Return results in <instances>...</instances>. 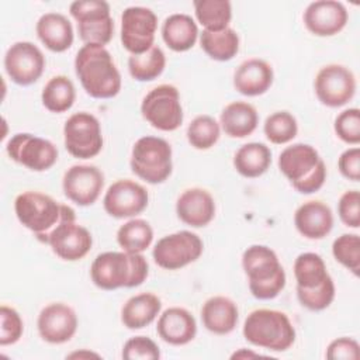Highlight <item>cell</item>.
<instances>
[{
	"label": "cell",
	"instance_id": "obj_1",
	"mask_svg": "<svg viewBox=\"0 0 360 360\" xmlns=\"http://www.w3.org/2000/svg\"><path fill=\"white\" fill-rule=\"evenodd\" d=\"M75 72L84 91L94 98H111L121 90L120 70L105 46L84 44L76 53Z\"/></svg>",
	"mask_w": 360,
	"mask_h": 360
},
{
	"label": "cell",
	"instance_id": "obj_2",
	"mask_svg": "<svg viewBox=\"0 0 360 360\" xmlns=\"http://www.w3.org/2000/svg\"><path fill=\"white\" fill-rule=\"evenodd\" d=\"M14 211L17 219L44 243L60 224L76 219L75 210L68 204H62L48 194L31 190L15 197Z\"/></svg>",
	"mask_w": 360,
	"mask_h": 360
},
{
	"label": "cell",
	"instance_id": "obj_3",
	"mask_svg": "<svg viewBox=\"0 0 360 360\" xmlns=\"http://www.w3.org/2000/svg\"><path fill=\"white\" fill-rule=\"evenodd\" d=\"M149 273V264L142 253L104 252L96 256L90 267L94 285L101 290L132 288L141 285Z\"/></svg>",
	"mask_w": 360,
	"mask_h": 360
},
{
	"label": "cell",
	"instance_id": "obj_4",
	"mask_svg": "<svg viewBox=\"0 0 360 360\" xmlns=\"http://www.w3.org/2000/svg\"><path fill=\"white\" fill-rule=\"evenodd\" d=\"M249 290L257 300H273L285 287V271L277 253L266 245H252L242 255Z\"/></svg>",
	"mask_w": 360,
	"mask_h": 360
},
{
	"label": "cell",
	"instance_id": "obj_5",
	"mask_svg": "<svg viewBox=\"0 0 360 360\" xmlns=\"http://www.w3.org/2000/svg\"><path fill=\"white\" fill-rule=\"evenodd\" d=\"M278 169L301 194L318 191L326 180V165L308 143H294L281 150Z\"/></svg>",
	"mask_w": 360,
	"mask_h": 360
},
{
	"label": "cell",
	"instance_id": "obj_6",
	"mask_svg": "<svg viewBox=\"0 0 360 360\" xmlns=\"http://www.w3.org/2000/svg\"><path fill=\"white\" fill-rule=\"evenodd\" d=\"M242 333L253 346L273 352H284L295 342V329L290 318L277 309L252 311L243 322Z\"/></svg>",
	"mask_w": 360,
	"mask_h": 360
},
{
	"label": "cell",
	"instance_id": "obj_7",
	"mask_svg": "<svg viewBox=\"0 0 360 360\" xmlns=\"http://www.w3.org/2000/svg\"><path fill=\"white\" fill-rule=\"evenodd\" d=\"M132 172L149 184H159L169 179L173 169L172 146L159 136L139 138L131 152L129 160Z\"/></svg>",
	"mask_w": 360,
	"mask_h": 360
},
{
	"label": "cell",
	"instance_id": "obj_8",
	"mask_svg": "<svg viewBox=\"0 0 360 360\" xmlns=\"http://www.w3.org/2000/svg\"><path fill=\"white\" fill-rule=\"evenodd\" d=\"M77 22L79 37L84 44L105 46L114 35L110 4L104 0H76L69 6Z\"/></svg>",
	"mask_w": 360,
	"mask_h": 360
},
{
	"label": "cell",
	"instance_id": "obj_9",
	"mask_svg": "<svg viewBox=\"0 0 360 360\" xmlns=\"http://www.w3.org/2000/svg\"><path fill=\"white\" fill-rule=\"evenodd\" d=\"M142 117L156 129L170 132L183 124V107L180 94L173 84L153 87L141 103Z\"/></svg>",
	"mask_w": 360,
	"mask_h": 360
},
{
	"label": "cell",
	"instance_id": "obj_10",
	"mask_svg": "<svg viewBox=\"0 0 360 360\" xmlns=\"http://www.w3.org/2000/svg\"><path fill=\"white\" fill-rule=\"evenodd\" d=\"M63 141L66 150L77 159L97 156L104 142L100 121L86 111L72 114L63 125Z\"/></svg>",
	"mask_w": 360,
	"mask_h": 360
},
{
	"label": "cell",
	"instance_id": "obj_11",
	"mask_svg": "<svg viewBox=\"0 0 360 360\" xmlns=\"http://www.w3.org/2000/svg\"><path fill=\"white\" fill-rule=\"evenodd\" d=\"M204 250L201 238L191 231H177L158 240L152 250L155 263L165 270H179L195 262Z\"/></svg>",
	"mask_w": 360,
	"mask_h": 360
},
{
	"label": "cell",
	"instance_id": "obj_12",
	"mask_svg": "<svg viewBox=\"0 0 360 360\" xmlns=\"http://www.w3.org/2000/svg\"><path fill=\"white\" fill-rule=\"evenodd\" d=\"M6 150L11 160L34 172H45L58 160V148L49 139L28 132L13 135Z\"/></svg>",
	"mask_w": 360,
	"mask_h": 360
},
{
	"label": "cell",
	"instance_id": "obj_13",
	"mask_svg": "<svg viewBox=\"0 0 360 360\" xmlns=\"http://www.w3.org/2000/svg\"><path fill=\"white\" fill-rule=\"evenodd\" d=\"M158 30L156 14L142 6H131L121 15V42L131 55H139L153 46Z\"/></svg>",
	"mask_w": 360,
	"mask_h": 360
},
{
	"label": "cell",
	"instance_id": "obj_14",
	"mask_svg": "<svg viewBox=\"0 0 360 360\" xmlns=\"http://www.w3.org/2000/svg\"><path fill=\"white\" fill-rule=\"evenodd\" d=\"M318 100L330 108L347 104L356 93V77L353 72L339 63H329L319 69L314 80Z\"/></svg>",
	"mask_w": 360,
	"mask_h": 360
},
{
	"label": "cell",
	"instance_id": "obj_15",
	"mask_svg": "<svg viewBox=\"0 0 360 360\" xmlns=\"http://www.w3.org/2000/svg\"><path fill=\"white\" fill-rule=\"evenodd\" d=\"M4 69L15 84L30 86L42 76L45 56L35 44L18 41L7 49L4 55Z\"/></svg>",
	"mask_w": 360,
	"mask_h": 360
},
{
	"label": "cell",
	"instance_id": "obj_16",
	"mask_svg": "<svg viewBox=\"0 0 360 360\" xmlns=\"http://www.w3.org/2000/svg\"><path fill=\"white\" fill-rule=\"evenodd\" d=\"M149 202L146 188L129 179L114 181L103 198L104 210L114 218H132L141 214Z\"/></svg>",
	"mask_w": 360,
	"mask_h": 360
},
{
	"label": "cell",
	"instance_id": "obj_17",
	"mask_svg": "<svg viewBox=\"0 0 360 360\" xmlns=\"http://www.w3.org/2000/svg\"><path fill=\"white\" fill-rule=\"evenodd\" d=\"M104 187V174L94 165H73L62 180L65 195L80 207L91 205L97 201Z\"/></svg>",
	"mask_w": 360,
	"mask_h": 360
},
{
	"label": "cell",
	"instance_id": "obj_18",
	"mask_svg": "<svg viewBox=\"0 0 360 360\" xmlns=\"http://www.w3.org/2000/svg\"><path fill=\"white\" fill-rule=\"evenodd\" d=\"M37 326L42 340L60 345L75 336L77 330V315L68 304L52 302L41 309Z\"/></svg>",
	"mask_w": 360,
	"mask_h": 360
},
{
	"label": "cell",
	"instance_id": "obj_19",
	"mask_svg": "<svg viewBox=\"0 0 360 360\" xmlns=\"http://www.w3.org/2000/svg\"><path fill=\"white\" fill-rule=\"evenodd\" d=\"M46 245L52 252L66 262L83 259L93 246V236L87 228L75 221H66L55 228L48 236Z\"/></svg>",
	"mask_w": 360,
	"mask_h": 360
},
{
	"label": "cell",
	"instance_id": "obj_20",
	"mask_svg": "<svg viewBox=\"0 0 360 360\" xmlns=\"http://www.w3.org/2000/svg\"><path fill=\"white\" fill-rule=\"evenodd\" d=\"M302 18L304 25L311 34L316 37H332L346 27L349 13L340 1L318 0L307 6Z\"/></svg>",
	"mask_w": 360,
	"mask_h": 360
},
{
	"label": "cell",
	"instance_id": "obj_21",
	"mask_svg": "<svg viewBox=\"0 0 360 360\" xmlns=\"http://www.w3.org/2000/svg\"><path fill=\"white\" fill-rule=\"evenodd\" d=\"M176 214L186 225L193 228L205 226L215 217L214 197L201 187L187 188L176 201Z\"/></svg>",
	"mask_w": 360,
	"mask_h": 360
},
{
	"label": "cell",
	"instance_id": "obj_22",
	"mask_svg": "<svg viewBox=\"0 0 360 360\" xmlns=\"http://www.w3.org/2000/svg\"><path fill=\"white\" fill-rule=\"evenodd\" d=\"M156 332L163 342L173 346H183L195 338L197 322L186 308L170 307L160 314Z\"/></svg>",
	"mask_w": 360,
	"mask_h": 360
},
{
	"label": "cell",
	"instance_id": "obj_23",
	"mask_svg": "<svg viewBox=\"0 0 360 360\" xmlns=\"http://www.w3.org/2000/svg\"><path fill=\"white\" fill-rule=\"evenodd\" d=\"M274 73L269 62L250 58L243 60L233 73V87L238 93L255 97L266 93L273 84Z\"/></svg>",
	"mask_w": 360,
	"mask_h": 360
},
{
	"label": "cell",
	"instance_id": "obj_24",
	"mask_svg": "<svg viewBox=\"0 0 360 360\" xmlns=\"http://www.w3.org/2000/svg\"><path fill=\"white\" fill-rule=\"evenodd\" d=\"M294 225L304 238L322 239L333 228L332 210L319 200L307 201L295 210Z\"/></svg>",
	"mask_w": 360,
	"mask_h": 360
},
{
	"label": "cell",
	"instance_id": "obj_25",
	"mask_svg": "<svg viewBox=\"0 0 360 360\" xmlns=\"http://www.w3.org/2000/svg\"><path fill=\"white\" fill-rule=\"evenodd\" d=\"M39 41L52 52H65L73 44V27L66 15L49 11L42 14L35 25Z\"/></svg>",
	"mask_w": 360,
	"mask_h": 360
},
{
	"label": "cell",
	"instance_id": "obj_26",
	"mask_svg": "<svg viewBox=\"0 0 360 360\" xmlns=\"http://www.w3.org/2000/svg\"><path fill=\"white\" fill-rule=\"evenodd\" d=\"M239 319V309L235 301L224 295L208 298L201 308V321L207 330L215 335L231 333Z\"/></svg>",
	"mask_w": 360,
	"mask_h": 360
},
{
	"label": "cell",
	"instance_id": "obj_27",
	"mask_svg": "<svg viewBox=\"0 0 360 360\" xmlns=\"http://www.w3.org/2000/svg\"><path fill=\"white\" fill-rule=\"evenodd\" d=\"M259 124L256 108L246 101H232L224 107L219 125L231 138H246L255 132Z\"/></svg>",
	"mask_w": 360,
	"mask_h": 360
},
{
	"label": "cell",
	"instance_id": "obj_28",
	"mask_svg": "<svg viewBox=\"0 0 360 360\" xmlns=\"http://www.w3.org/2000/svg\"><path fill=\"white\" fill-rule=\"evenodd\" d=\"M162 309V301L153 292L132 295L121 308V322L128 329H142L150 325Z\"/></svg>",
	"mask_w": 360,
	"mask_h": 360
},
{
	"label": "cell",
	"instance_id": "obj_29",
	"mask_svg": "<svg viewBox=\"0 0 360 360\" xmlns=\"http://www.w3.org/2000/svg\"><path fill=\"white\" fill-rule=\"evenodd\" d=\"M162 38L172 51L186 52L194 46L198 38L197 22L188 14H172L163 21Z\"/></svg>",
	"mask_w": 360,
	"mask_h": 360
},
{
	"label": "cell",
	"instance_id": "obj_30",
	"mask_svg": "<svg viewBox=\"0 0 360 360\" xmlns=\"http://www.w3.org/2000/svg\"><path fill=\"white\" fill-rule=\"evenodd\" d=\"M271 165V150L262 142L242 145L233 155L235 170L248 179H255L267 172Z\"/></svg>",
	"mask_w": 360,
	"mask_h": 360
},
{
	"label": "cell",
	"instance_id": "obj_31",
	"mask_svg": "<svg viewBox=\"0 0 360 360\" xmlns=\"http://www.w3.org/2000/svg\"><path fill=\"white\" fill-rule=\"evenodd\" d=\"M200 45L211 59L226 62L239 51V35L231 27L221 31L202 30L200 34Z\"/></svg>",
	"mask_w": 360,
	"mask_h": 360
},
{
	"label": "cell",
	"instance_id": "obj_32",
	"mask_svg": "<svg viewBox=\"0 0 360 360\" xmlns=\"http://www.w3.org/2000/svg\"><path fill=\"white\" fill-rule=\"evenodd\" d=\"M76 98V89L73 82L65 75L51 77L42 89L41 100L51 112H65L72 108Z\"/></svg>",
	"mask_w": 360,
	"mask_h": 360
},
{
	"label": "cell",
	"instance_id": "obj_33",
	"mask_svg": "<svg viewBox=\"0 0 360 360\" xmlns=\"http://www.w3.org/2000/svg\"><path fill=\"white\" fill-rule=\"evenodd\" d=\"M153 240V229L146 219L132 218L117 231V242L124 252L142 253Z\"/></svg>",
	"mask_w": 360,
	"mask_h": 360
},
{
	"label": "cell",
	"instance_id": "obj_34",
	"mask_svg": "<svg viewBox=\"0 0 360 360\" xmlns=\"http://www.w3.org/2000/svg\"><path fill=\"white\" fill-rule=\"evenodd\" d=\"M197 21L207 31H221L229 27L232 6L228 0H194Z\"/></svg>",
	"mask_w": 360,
	"mask_h": 360
},
{
	"label": "cell",
	"instance_id": "obj_35",
	"mask_svg": "<svg viewBox=\"0 0 360 360\" xmlns=\"http://www.w3.org/2000/svg\"><path fill=\"white\" fill-rule=\"evenodd\" d=\"M166 66V55L158 45L143 53L128 58L129 75L138 82H150L159 77Z\"/></svg>",
	"mask_w": 360,
	"mask_h": 360
},
{
	"label": "cell",
	"instance_id": "obj_36",
	"mask_svg": "<svg viewBox=\"0 0 360 360\" xmlns=\"http://www.w3.org/2000/svg\"><path fill=\"white\" fill-rule=\"evenodd\" d=\"M292 270L297 287L301 288H314L330 276L326 270L323 259L314 252H305L298 255L294 262Z\"/></svg>",
	"mask_w": 360,
	"mask_h": 360
},
{
	"label": "cell",
	"instance_id": "obj_37",
	"mask_svg": "<svg viewBox=\"0 0 360 360\" xmlns=\"http://www.w3.org/2000/svg\"><path fill=\"white\" fill-rule=\"evenodd\" d=\"M187 141L188 143L198 149L205 150L212 148L221 135V125L218 121L207 114L197 115L187 127Z\"/></svg>",
	"mask_w": 360,
	"mask_h": 360
},
{
	"label": "cell",
	"instance_id": "obj_38",
	"mask_svg": "<svg viewBox=\"0 0 360 360\" xmlns=\"http://www.w3.org/2000/svg\"><path fill=\"white\" fill-rule=\"evenodd\" d=\"M263 132L271 143L283 145L297 136L298 122L291 112L276 111L266 118Z\"/></svg>",
	"mask_w": 360,
	"mask_h": 360
},
{
	"label": "cell",
	"instance_id": "obj_39",
	"mask_svg": "<svg viewBox=\"0 0 360 360\" xmlns=\"http://www.w3.org/2000/svg\"><path fill=\"white\" fill-rule=\"evenodd\" d=\"M332 255L354 276L360 270V238L357 233H343L332 243Z\"/></svg>",
	"mask_w": 360,
	"mask_h": 360
},
{
	"label": "cell",
	"instance_id": "obj_40",
	"mask_svg": "<svg viewBox=\"0 0 360 360\" xmlns=\"http://www.w3.org/2000/svg\"><path fill=\"white\" fill-rule=\"evenodd\" d=\"M335 283L330 276L314 288L297 287V298L300 304L309 311H322L328 308L335 300Z\"/></svg>",
	"mask_w": 360,
	"mask_h": 360
},
{
	"label": "cell",
	"instance_id": "obj_41",
	"mask_svg": "<svg viewBox=\"0 0 360 360\" xmlns=\"http://www.w3.org/2000/svg\"><path fill=\"white\" fill-rule=\"evenodd\" d=\"M24 332V322L20 314L8 305L0 307V345L8 346L20 340Z\"/></svg>",
	"mask_w": 360,
	"mask_h": 360
},
{
	"label": "cell",
	"instance_id": "obj_42",
	"mask_svg": "<svg viewBox=\"0 0 360 360\" xmlns=\"http://www.w3.org/2000/svg\"><path fill=\"white\" fill-rule=\"evenodd\" d=\"M333 128L343 142L357 145L360 142V110L356 107L343 110L335 118Z\"/></svg>",
	"mask_w": 360,
	"mask_h": 360
},
{
	"label": "cell",
	"instance_id": "obj_43",
	"mask_svg": "<svg viewBox=\"0 0 360 360\" xmlns=\"http://www.w3.org/2000/svg\"><path fill=\"white\" fill-rule=\"evenodd\" d=\"M121 356L125 360H156L160 357V350L150 338L134 336L124 343Z\"/></svg>",
	"mask_w": 360,
	"mask_h": 360
},
{
	"label": "cell",
	"instance_id": "obj_44",
	"mask_svg": "<svg viewBox=\"0 0 360 360\" xmlns=\"http://www.w3.org/2000/svg\"><path fill=\"white\" fill-rule=\"evenodd\" d=\"M340 221L349 228L360 226V193L357 190L345 191L338 202Z\"/></svg>",
	"mask_w": 360,
	"mask_h": 360
},
{
	"label": "cell",
	"instance_id": "obj_45",
	"mask_svg": "<svg viewBox=\"0 0 360 360\" xmlns=\"http://www.w3.org/2000/svg\"><path fill=\"white\" fill-rule=\"evenodd\" d=\"M360 346L356 339L338 338L332 340L326 347V359L329 360H359Z\"/></svg>",
	"mask_w": 360,
	"mask_h": 360
},
{
	"label": "cell",
	"instance_id": "obj_46",
	"mask_svg": "<svg viewBox=\"0 0 360 360\" xmlns=\"http://www.w3.org/2000/svg\"><path fill=\"white\" fill-rule=\"evenodd\" d=\"M338 167L343 177L359 181L360 180V149L357 146L349 148L338 159Z\"/></svg>",
	"mask_w": 360,
	"mask_h": 360
},
{
	"label": "cell",
	"instance_id": "obj_47",
	"mask_svg": "<svg viewBox=\"0 0 360 360\" xmlns=\"http://www.w3.org/2000/svg\"><path fill=\"white\" fill-rule=\"evenodd\" d=\"M69 359H89V357H96V359H100V354L97 353H93V352H89V350H80V352H75V353H70L68 354Z\"/></svg>",
	"mask_w": 360,
	"mask_h": 360
},
{
	"label": "cell",
	"instance_id": "obj_48",
	"mask_svg": "<svg viewBox=\"0 0 360 360\" xmlns=\"http://www.w3.org/2000/svg\"><path fill=\"white\" fill-rule=\"evenodd\" d=\"M257 356H260V354H257V353H253V352H250V350H245V349H240L239 352H235L231 357L232 359H240V357H257Z\"/></svg>",
	"mask_w": 360,
	"mask_h": 360
}]
</instances>
